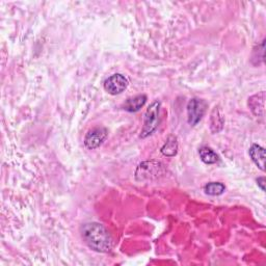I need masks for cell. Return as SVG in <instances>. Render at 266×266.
<instances>
[{
  "instance_id": "1",
  "label": "cell",
  "mask_w": 266,
  "mask_h": 266,
  "mask_svg": "<svg viewBox=\"0 0 266 266\" xmlns=\"http://www.w3.org/2000/svg\"><path fill=\"white\" fill-rule=\"evenodd\" d=\"M81 236L86 243L98 253H108L113 248L111 236L99 222H88L81 228Z\"/></svg>"
},
{
  "instance_id": "2",
  "label": "cell",
  "mask_w": 266,
  "mask_h": 266,
  "mask_svg": "<svg viewBox=\"0 0 266 266\" xmlns=\"http://www.w3.org/2000/svg\"><path fill=\"white\" fill-rule=\"evenodd\" d=\"M159 115H160V102L155 100L150 104L147 108L144 119V126L141 132V137L146 138L152 135L159 125Z\"/></svg>"
},
{
  "instance_id": "3",
  "label": "cell",
  "mask_w": 266,
  "mask_h": 266,
  "mask_svg": "<svg viewBox=\"0 0 266 266\" xmlns=\"http://www.w3.org/2000/svg\"><path fill=\"white\" fill-rule=\"evenodd\" d=\"M207 103L205 100L198 99V98H193L187 104V116H188V124L190 126L197 125L202 118L204 117L206 109H207Z\"/></svg>"
},
{
  "instance_id": "4",
  "label": "cell",
  "mask_w": 266,
  "mask_h": 266,
  "mask_svg": "<svg viewBox=\"0 0 266 266\" xmlns=\"http://www.w3.org/2000/svg\"><path fill=\"white\" fill-rule=\"evenodd\" d=\"M129 85L128 79L123 74L117 73L109 76L104 81V90L110 95H119L127 89Z\"/></svg>"
},
{
  "instance_id": "5",
  "label": "cell",
  "mask_w": 266,
  "mask_h": 266,
  "mask_svg": "<svg viewBox=\"0 0 266 266\" xmlns=\"http://www.w3.org/2000/svg\"><path fill=\"white\" fill-rule=\"evenodd\" d=\"M108 131L104 127H97L90 130L85 137V146L89 150L99 148L106 139Z\"/></svg>"
},
{
  "instance_id": "6",
  "label": "cell",
  "mask_w": 266,
  "mask_h": 266,
  "mask_svg": "<svg viewBox=\"0 0 266 266\" xmlns=\"http://www.w3.org/2000/svg\"><path fill=\"white\" fill-rule=\"evenodd\" d=\"M161 163L160 162H144L141 163L137 167L136 171V179L142 181L146 179H152V178H157L162 172V166H159Z\"/></svg>"
},
{
  "instance_id": "7",
  "label": "cell",
  "mask_w": 266,
  "mask_h": 266,
  "mask_svg": "<svg viewBox=\"0 0 266 266\" xmlns=\"http://www.w3.org/2000/svg\"><path fill=\"white\" fill-rule=\"evenodd\" d=\"M249 156L261 171H265V149L260 145L253 144L249 148Z\"/></svg>"
},
{
  "instance_id": "8",
  "label": "cell",
  "mask_w": 266,
  "mask_h": 266,
  "mask_svg": "<svg viewBox=\"0 0 266 266\" xmlns=\"http://www.w3.org/2000/svg\"><path fill=\"white\" fill-rule=\"evenodd\" d=\"M147 96L146 95H137L133 98H129L123 104V108L128 113H137L138 110L146 104Z\"/></svg>"
},
{
  "instance_id": "9",
  "label": "cell",
  "mask_w": 266,
  "mask_h": 266,
  "mask_svg": "<svg viewBox=\"0 0 266 266\" xmlns=\"http://www.w3.org/2000/svg\"><path fill=\"white\" fill-rule=\"evenodd\" d=\"M264 99H265V93L261 92L253 97H250L248 99V106L250 110L253 111V114L257 117L263 116L264 113Z\"/></svg>"
},
{
  "instance_id": "10",
  "label": "cell",
  "mask_w": 266,
  "mask_h": 266,
  "mask_svg": "<svg viewBox=\"0 0 266 266\" xmlns=\"http://www.w3.org/2000/svg\"><path fill=\"white\" fill-rule=\"evenodd\" d=\"M199 155L201 160L206 164H214L218 161L217 154L209 147H202L199 150Z\"/></svg>"
},
{
  "instance_id": "11",
  "label": "cell",
  "mask_w": 266,
  "mask_h": 266,
  "mask_svg": "<svg viewBox=\"0 0 266 266\" xmlns=\"http://www.w3.org/2000/svg\"><path fill=\"white\" fill-rule=\"evenodd\" d=\"M177 151H178L177 138L175 136H170L169 138H167L166 143L161 148V153L163 154L164 156L173 157L177 154Z\"/></svg>"
},
{
  "instance_id": "12",
  "label": "cell",
  "mask_w": 266,
  "mask_h": 266,
  "mask_svg": "<svg viewBox=\"0 0 266 266\" xmlns=\"http://www.w3.org/2000/svg\"><path fill=\"white\" fill-rule=\"evenodd\" d=\"M226 190V186L219 182H210L204 187V191L209 195H220Z\"/></svg>"
},
{
  "instance_id": "13",
  "label": "cell",
  "mask_w": 266,
  "mask_h": 266,
  "mask_svg": "<svg viewBox=\"0 0 266 266\" xmlns=\"http://www.w3.org/2000/svg\"><path fill=\"white\" fill-rule=\"evenodd\" d=\"M257 183H258V185L260 186V188H261L263 191H265V178H264V177H260V178H258V179H257Z\"/></svg>"
}]
</instances>
